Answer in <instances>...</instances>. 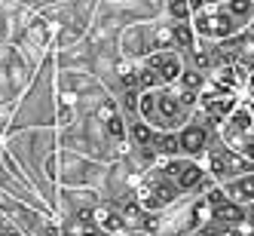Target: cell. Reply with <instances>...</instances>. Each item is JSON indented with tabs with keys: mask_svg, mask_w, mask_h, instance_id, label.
Wrapping results in <instances>:
<instances>
[{
	"mask_svg": "<svg viewBox=\"0 0 254 236\" xmlns=\"http://www.w3.org/2000/svg\"><path fill=\"white\" fill-rule=\"evenodd\" d=\"M144 68L150 71V74L156 77L159 86H175L181 80V74H184V56H181L178 49H159V52H150L147 59L141 62Z\"/></svg>",
	"mask_w": 254,
	"mask_h": 236,
	"instance_id": "9",
	"label": "cell"
},
{
	"mask_svg": "<svg viewBox=\"0 0 254 236\" xmlns=\"http://www.w3.org/2000/svg\"><path fill=\"white\" fill-rule=\"evenodd\" d=\"M199 162L205 166V172L217 181V184H227V181L239 178V175H245V172H254V162H251L245 154H239L236 148L224 144L221 135H214L211 148L202 154V159H199Z\"/></svg>",
	"mask_w": 254,
	"mask_h": 236,
	"instance_id": "4",
	"label": "cell"
},
{
	"mask_svg": "<svg viewBox=\"0 0 254 236\" xmlns=\"http://www.w3.org/2000/svg\"><path fill=\"white\" fill-rule=\"evenodd\" d=\"M242 154H245V157L254 162V141H248V144H245V148H242Z\"/></svg>",
	"mask_w": 254,
	"mask_h": 236,
	"instance_id": "11",
	"label": "cell"
},
{
	"mask_svg": "<svg viewBox=\"0 0 254 236\" xmlns=\"http://www.w3.org/2000/svg\"><path fill=\"white\" fill-rule=\"evenodd\" d=\"M221 187H224V193L233 199V203H239L245 209L254 206V172H245V175L227 181V184H221Z\"/></svg>",
	"mask_w": 254,
	"mask_h": 236,
	"instance_id": "10",
	"label": "cell"
},
{
	"mask_svg": "<svg viewBox=\"0 0 254 236\" xmlns=\"http://www.w3.org/2000/svg\"><path fill=\"white\" fill-rule=\"evenodd\" d=\"M120 236H153V233H147V230H129V233H120Z\"/></svg>",
	"mask_w": 254,
	"mask_h": 236,
	"instance_id": "12",
	"label": "cell"
},
{
	"mask_svg": "<svg viewBox=\"0 0 254 236\" xmlns=\"http://www.w3.org/2000/svg\"><path fill=\"white\" fill-rule=\"evenodd\" d=\"M193 31L202 43H221L230 40L236 34H242L248 28H242V22L227 9V3H205L202 9L193 12Z\"/></svg>",
	"mask_w": 254,
	"mask_h": 236,
	"instance_id": "3",
	"label": "cell"
},
{
	"mask_svg": "<svg viewBox=\"0 0 254 236\" xmlns=\"http://www.w3.org/2000/svg\"><path fill=\"white\" fill-rule=\"evenodd\" d=\"M205 203L211 209V224L214 227H245L248 221V209L233 203V199L224 193L221 184H214L208 193H205Z\"/></svg>",
	"mask_w": 254,
	"mask_h": 236,
	"instance_id": "6",
	"label": "cell"
},
{
	"mask_svg": "<svg viewBox=\"0 0 254 236\" xmlns=\"http://www.w3.org/2000/svg\"><path fill=\"white\" fill-rule=\"evenodd\" d=\"M159 166L181 187L184 196H202L217 184V181L205 172L202 162L193 159V157H169V159H159Z\"/></svg>",
	"mask_w": 254,
	"mask_h": 236,
	"instance_id": "5",
	"label": "cell"
},
{
	"mask_svg": "<svg viewBox=\"0 0 254 236\" xmlns=\"http://www.w3.org/2000/svg\"><path fill=\"white\" fill-rule=\"evenodd\" d=\"M135 196H138V203H141L144 212L159 215V212L172 209L184 193H181V187L175 184V181H172L166 172H162V166L156 162V166H150L147 172L141 175L138 187H135Z\"/></svg>",
	"mask_w": 254,
	"mask_h": 236,
	"instance_id": "2",
	"label": "cell"
},
{
	"mask_svg": "<svg viewBox=\"0 0 254 236\" xmlns=\"http://www.w3.org/2000/svg\"><path fill=\"white\" fill-rule=\"evenodd\" d=\"M245 101H248V104H251V117H254V101H251V98H245Z\"/></svg>",
	"mask_w": 254,
	"mask_h": 236,
	"instance_id": "13",
	"label": "cell"
},
{
	"mask_svg": "<svg viewBox=\"0 0 254 236\" xmlns=\"http://www.w3.org/2000/svg\"><path fill=\"white\" fill-rule=\"evenodd\" d=\"M214 129L205 123V117L196 111V117L184 126V129H178V144H181V157H193V159H202V154L211 148L214 141Z\"/></svg>",
	"mask_w": 254,
	"mask_h": 236,
	"instance_id": "7",
	"label": "cell"
},
{
	"mask_svg": "<svg viewBox=\"0 0 254 236\" xmlns=\"http://www.w3.org/2000/svg\"><path fill=\"white\" fill-rule=\"evenodd\" d=\"M217 135H221L224 144L236 148L239 154H242V148H245L248 141H254V117H251V104H248L245 98H242V104L227 117V123L217 129Z\"/></svg>",
	"mask_w": 254,
	"mask_h": 236,
	"instance_id": "8",
	"label": "cell"
},
{
	"mask_svg": "<svg viewBox=\"0 0 254 236\" xmlns=\"http://www.w3.org/2000/svg\"><path fill=\"white\" fill-rule=\"evenodd\" d=\"M199 111V95L175 86H159V89H147L138 98V117L153 126L156 132H178L196 117Z\"/></svg>",
	"mask_w": 254,
	"mask_h": 236,
	"instance_id": "1",
	"label": "cell"
}]
</instances>
